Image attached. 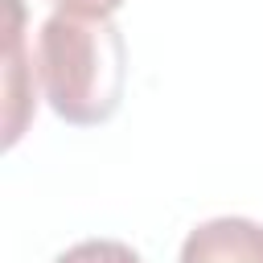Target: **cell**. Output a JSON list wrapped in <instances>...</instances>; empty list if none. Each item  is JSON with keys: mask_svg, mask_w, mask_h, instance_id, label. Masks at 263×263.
<instances>
[{"mask_svg": "<svg viewBox=\"0 0 263 263\" xmlns=\"http://www.w3.org/2000/svg\"><path fill=\"white\" fill-rule=\"evenodd\" d=\"M62 12H86V16H111L115 8H123V0H53Z\"/></svg>", "mask_w": 263, "mask_h": 263, "instance_id": "cell-5", "label": "cell"}, {"mask_svg": "<svg viewBox=\"0 0 263 263\" xmlns=\"http://www.w3.org/2000/svg\"><path fill=\"white\" fill-rule=\"evenodd\" d=\"M177 263H263V226L251 218H210L185 234Z\"/></svg>", "mask_w": 263, "mask_h": 263, "instance_id": "cell-2", "label": "cell"}, {"mask_svg": "<svg viewBox=\"0 0 263 263\" xmlns=\"http://www.w3.org/2000/svg\"><path fill=\"white\" fill-rule=\"evenodd\" d=\"M21 0H8V66H4V86H8V111H4V144H16L21 132H25V119L29 111L37 107L33 99V86H25V78L33 82V70H25L21 62V49H25V37H21Z\"/></svg>", "mask_w": 263, "mask_h": 263, "instance_id": "cell-3", "label": "cell"}, {"mask_svg": "<svg viewBox=\"0 0 263 263\" xmlns=\"http://www.w3.org/2000/svg\"><path fill=\"white\" fill-rule=\"evenodd\" d=\"M37 74L49 107L78 127L107 123L127 86V45L111 16L53 12L37 33Z\"/></svg>", "mask_w": 263, "mask_h": 263, "instance_id": "cell-1", "label": "cell"}, {"mask_svg": "<svg viewBox=\"0 0 263 263\" xmlns=\"http://www.w3.org/2000/svg\"><path fill=\"white\" fill-rule=\"evenodd\" d=\"M53 263H144V259L119 238H82V242L66 247Z\"/></svg>", "mask_w": 263, "mask_h": 263, "instance_id": "cell-4", "label": "cell"}]
</instances>
